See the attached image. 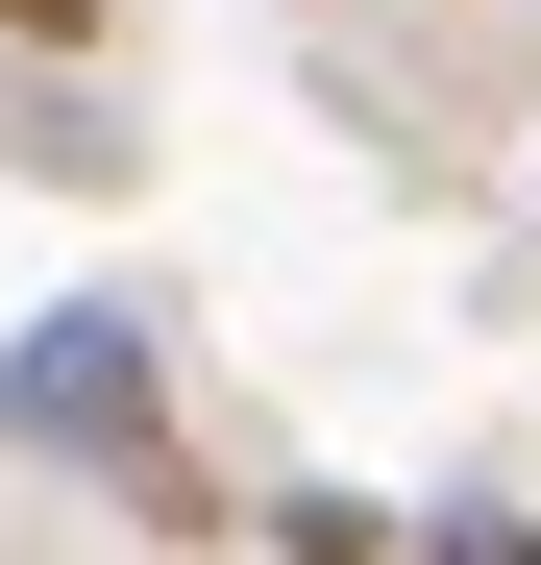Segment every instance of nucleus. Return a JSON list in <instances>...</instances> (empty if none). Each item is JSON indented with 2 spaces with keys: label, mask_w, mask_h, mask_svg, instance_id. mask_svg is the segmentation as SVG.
<instances>
[{
  "label": "nucleus",
  "mask_w": 541,
  "mask_h": 565,
  "mask_svg": "<svg viewBox=\"0 0 541 565\" xmlns=\"http://www.w3.org/2000/svg\"><path fill=\"white\" fill-rule=\"evenodd\" d=\"M0 467H74V492H124L172 565H198V541H270L222 467L172 443V344H148L124 296H50V320H0Z\"/></svg>",
  "instance_id": "obj_1"
},
{
  "label": "nucleus",
  "mask_w": 541,
  "mask_h": 565,
  "mask_svg": "<svg viewBox=\"0 0 541 565\" xmlns=\"http://www.w3.org/2000/svg\"><path fill=\"white\" fill-rule=\"evenodd\" d=\"M0 172H50V198H124V124H99V99H25V124H0Z\"/></svg>",
  "instance_id": "obj_2"
},
{
  "label": "nucleus",
  "mask_w": 541,
  "mask_h": 565,
  "mask_svg": "<svg viewBox=\"0 0 541 565\" xmlns=\"http://www.w3.org/2000/svg\"><path fill=\"white\" fill-rule=\"evenodd\" d=\"M270 565H418L394 492H270Z\"/></svg>",
  "instance_id": "obj_3"
},
{
  "label": "nucleus",
  "mask_w": 541,
  "mask_h": 565,
  "mask_svg": "<svg viewBox=\"0 0 541 565\" xmlns=\"http://www.w3.org/2000/svg\"><path fill=\"white\" fill-rule=\"evenodd\" d=\"M418 565H541V516H418Z\"/></svg>",
  "instance_id": "obj_4"
},
{
  "label": "nucleus",
  "mask_w": 541,
  "mask_h": 565,
  "mask_svg": "<svg viewBox=\"0 0 541 565\" xmlns=\"http://www.w3.org/2000/svg\"><path fill=\"white\" fill-rule=\"evenodd\" d=\"M0 50H50V74H74V50H99V0H0Z\"/></svg>",
  "instance_id": "obj_5"
}]
</instances>
